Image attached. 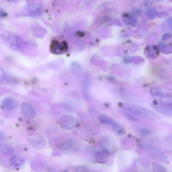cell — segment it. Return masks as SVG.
<instances>
[{"label": "cell", "mask_w": 172, "mask_h": 172, "mask_svg": "<svg viewBox=\"0 0 172 172\" xmlns=\"http://www.w3.org/2000/svg\"><path fill=\"white\" fill-rule=\"evenodd\" d=\"M121 106L124 110L144 119L154 121L158 118L157 115L153 112L142 106L127 103L122 104Z\"/></svg>", "instance_id": "cell-1"}, {"label": "cell", "mask_w": 172, "mask_h": 172, "mask_svg": "<svg viewBox=\"0 0 172 172\" xmlns=\"http://www.w3.org/2000/svg\"><path fill=\"white\" fill-rule=\"evenodd\" d=\"M2 37L8 47L13 51L21 50L26 45L25 42L18 35L12 32L5 31L2 34Z\"/></svg>", "instance_id": "cell-2"}, {"label": "cell", "mask_w": 172, "mask_h": 172, "mask_svg": "<svg viewBox=\"0 0 172 172\" xmlns=\"http://www.w3.org/2000/svg\"><path fill=\"white\" fill-rule=\"evenodd\" d=\"M63 153L68 154L77 152L80 148V144L74 140L68 139L62 143L59 148Z\"/></svg>", "instance_id": "cell-3"}, {"label": "cell", "mask_w": 172, "mask_h": 172, "mask_svg": "<svg viewBox=\"0 0 172 172\" xmlns=\"http://www.w3.org/2000/svg\"><path fill=\"white\" fill-rule=\"evenodd\" d=\"M145 149L147 153L155 159L162 162H165L167 161V155L158 147L148 146L146 147Z\"/></svg>", "instance_id": "cell-4"}, {"label": "cell", "mask_w": 172, "mask_h": 172, "mask_svg": "<svg viewBox=\"0 0 172 172\" xmlns=\"http://www.w3.org/2000/svg\"><path fill=\"white\" fill-rule=\"evenodd\" d=\"M29 143L34 148L41 149L45 146V142L41 136L37 134L32 133L27 137Z\"/></svg>", "instance_id": "cell-5"}, {"label": "cell", "mask_w": 172, "mask_h": 172, "mask_svg": "<svg viewBox=\"0 0 172 172\" xmlns=\"http://www.w3.org/2000/svg\"><path fill=\"white\" fill-rule=\"evenodd\" d=\"M77 123V120L70 115L63 116L60 119L61 126L64 130H70L74 128Z\"/></svg>", "instance_id": "cell-6"}, {"label": "cell", "mask_w": 172, "mask_h": 172, "mask_svg": "<svg viewBox=\"0 0 172 172\" xmlns=\"http://www.w3.org/2000/svg\"><path fill=\"white\" fill-rule=\"evenodd\" d=\"M21 110L23 115L27 118H33L35 115L34 108L28 103H23L21 106Z\"/></svg>", "instance_id": "cell-7"}, {"label": "cell", "mask_w": 172, "mask_h": 172, "mask_svg": "<svg viewBox=\"0 0 172 172\" xmlns=\"http://www.w3.org/2000/svg\"><path fill=\"white\" fill-rule=\"evenodd\" d=\"M109 152L107 150H103L102 151L98 152L95 154V160L101 164H105L108 162Z\"/></svg>", "instance_id": "cell-8"}, {"label": "cell", "mask_w": 172, "mask_h": 172, "mask_svg": "<svg viewBox=\"0 0 172 172\" xmlns=\"http://www.w3.org/2000/svg\"><path fill=\"white\" fill-rule=\"evenodd\" d=\"M3 104L7 109L9 110H13L17 108L18 102L16 99L12 98H5L3 101Z\"/></svg>", "instance_id": "cell-9"}, {"label": "cell", "mask_w": 172, "mask_h": 172, "mask_svg": "<svg viewBox=\"0 0 172 172\" xmlns=\"http://www.w3.org/2000/svg\"><path fill=\"white\" fill-rule=\"evenodd\" d=\"M160 102L161 105L172 108V97L171 94L162 95L160 98Z\"/></svg>", "instance_id": "cell-10"}, {"label": "cell", "mask_w": 172, "mask_h": 172, "mask_svg": "<svg viewBox=\"0 0 172 172\" xmlns=\"http://www.w3.org/2000/svg\"><path fill=\"white\" fill-rule=\"evenodd\" d=\"M154 107L155 110L160 113L166 116H172V108L166 107L162 105L158 106H155Z\"/></svg>", "instance_id": "cell-11"}, {"label": "cell", "mask_w": 172, "mask_h": 172, "mask_svg": "<svg viewBox=\"0 0 172 172\" xmlns=\"http://www.w3.org/2000/svg\"><path fill=\"white\" fill-rule=\"evenodd\" d=\"M14 152L13 147L9 144H0V152L5 155H10Z\"/></svg>", "instance_id": "cell-12"}, {"label": "cell", "mask_w": 172, "mask_h": 172, "mask_svg": "<svg viewBox=\"0 0 172 172\" xmlns=\"http://www.w3.org/2000/svg\"><path fill=\"white\" fill-rule=\"evenodd\" d=\"M10 161L13 165L19 166L21 165L24 162L22 158L18 156H14L10 158Z\"/></svg>", "instance_id": "cell-13"}, {"label": "cell", "mask_w": 172, "mask_h": 172, "mask_svg": "<svg viewBox=\"0 0 172 172\" xmlns=\"http://www.w3.org/2000/svg\"><path fill=\"white\" fill-rule=\"evenodd\" d=\"M135 127L136 131L143 135L148 136L151 133V130L146 127L140 126H135Z\"/></svg>", "instance_id": "cell-14"}, {"label": "cell", "mask_w": 172, "mask_h": 172, "mask_svg": "<svg viewBox=\"0 0 172 172\" xmlns=\"http://www.w3.org/2000/svg\"><path fill=\"white\" fill-rule=\"evenodd\" d=\"M67 171L69 172H87L88 169L86 166H79L76 167H71L67 169Z\"/></svg>", "instance_id": "cell-15"}, {"label": "cell", "mask_w": 172, "mask_h": 172, "mask_svg": "<svg viewBox=\"0 0 172 172\" xmlns=\"http://www.w3.org/2000/svg\"><path fill=\"white\" fill-rule=\"evenodd\" d=\"M99 121L102 123L106 125H111L113 123V121L110 117L106 115H101L99 116Z\"/></svg>", "instance_id": "cell-16"}, {"label": "cell", "mask_w": 172, "mask_h": 172, "mask_svg": "<svg viewBox=\"0 0 172 172\" xmlns=\"http://www.w3.org/2000/svg\"><path fill=\"white\" fill-rule=\"evenodd\" d=\"M112 128L115 132L118 134H121L124 132V129L120 124L116 122H113Z\"/></svg>", "instance_id": "cell-17"}, {"label": "cell", "mask_w": 172, "mask_h": 172, "mask_svg": "<svg viewBox=\"0 0 172 172\" xmlns=\"http://www.w3.org/2000/svg\"><path fill=\"white\" fill-rule=\"evenodd\" d=\"M156 14V10L154 8H149L146 10V15L147 17L151 19L154 18Z\"/></svg>", "instance_id": "cell-18"}, {"label": "cell", "mask_w": 172, "mask_h": 172, "mask_svg": "<svg viewBox=\"0 0 172 172\" xmlns=\"http://www.w3.org/2000/svg\"><path fill=\"white\" fill-rule=\"evenodd\" d=\"M108 144V141L107 138L105 137H102L100 138L99 141L100 145L103 150H107Z\"/></svg>", "instance_id": "cell-19"}, {"label": "cell", "mask_w": 172, "mask_h": 172, "mask_svg": "<svg viewBox=\"0 0 172 172\" xmlns=\"http://www.w3.org/2000/svg\"><path fill=\"white\" fill-rule=\"evenodd\" d=\"M150 93L153 96L158 97L162 95L163 92L162 90L158 87H154L151 89Z\"/></svg>", "instance_id": "cell-20"}, {"label": "cell", "mask_w": 172, "mask_h": 172, "mask_svg": "<svg viewBox=\"0 0 172 172\" xmlns=\"http://www.w3.org/2000/svg\"><path fill=\"white\" fill-rule=\"evenodd\" d=\"M123 112L124 114L127 118L130 120V121L134 122H138V119L133 115V114L127 111H123Z\"/></svg>", "instance_id": "cell-21"}, {"label": "cell", "mask_w": 172, "mask_h": 172, "mask_svg": "<svg viewBox=\"0 0 172 172\" xmlns=\"http://www.w3.org/2000/svg\"><path fill=\"white\" fill-rule=\"evenodd\" d=\"M127 24L129 25L135 27L137 24L138 21L136 19L133 17H130L127 19L125 20Z\"/></svg>", "instance_id": "cell-22"}, {"label": "cell", "mask_w": 172, "mask_h": 172, "mask_svg": "<svg viewBox=\"0 0 172 172\" xmlns=\"http://www.w3.org/2000/svg\"><path fill=\"white\" fill-rule=\"evenodd\" d=\"M154 171L156 172H168L167 169L165 166L159 165H156L154 168Z\"/></svg>", "instance_id": "cell-23"}, {"label": "cell", "mask_w": 172, "mask_h": 172, "mask_svg": "<svg viewBox=\"0 0 172 172\" xmlns=\"http://www.w3.org/2000/svg\"><path fill=\"white\" fill-rule=\"evenodd\" d=\"M5 78V73L4 71L2 68H0V84L4 81Z\"/></svg>", "instance_id": "cell-24"}, {"label": "cell", "mask_w": 172, "mask_h": 172, "mask_svg": "<svg viewBox=\"0 0 172 172\" xmlns=\"http://www.w3.org/2000/svg\"><path fill=\"white\" fill-rule=\"evenodd\" d=\"M63 152L59 148L58 149H56L54 150L52 153L53 155L54 156H61Z\"/></svg>", "instance_id": "cell-25"}, {"label": "cell", "mask_w": 172, "mask_h": 172, "mask_svg": "<svg viewBox=\"0 0 172 172\" xmlns=\"http://www.w3.org/2000/svg\"><path fill=\"white\" fill-rule=\"evenodd\" d=\"M7 13L3 10L0 9V18L7 17Z\"/></svg>", "instance_id": "cell-26"}, {"label": "cell", "mask_w": 172, "mask_h": 172, "mask_svg": "<svg viewBox=\"0 0 172 172\" xmlns=\"http://www.w3.org/2000/svg\"><path fill=\"white\" fill-rule=\"evenodd\" d=\"M171 36V33H167L163 35V39L164 40H166L168 39V38H170Z\"/></svg>", "instance_id": "cell-27"}, {"label": "cell", "mask_w": 172, "mask_h": 172, "mask_svg": "<svg viewBox=\"0 0 172 172\" xmlns=\"http://www.w3.org/2000/svg\"><path fill=\"white\" fill-rule=\"evenodd\" d=\"M156 15L158 17H165L167 15V13H157Z\"/></svg>", "instance_id": "cell-28"}, {"label": "cell", "mask_w": 172, "mask_h": 172, "mask_svg": "<svg viewBox=\"0 0 172 172\" xmlns=\"http://www.w3.org/2000/svg\"><path fill=\"white\" fill-rule=\"evenodd\" d=\"M7 1L10 2L14 3L18 1L19 0H7Z\"/></svg>", "instance_id": "cell-29"}, {"label": "cell", "mask_w": 172, "mask_h": 172, "mask_svg": "<svg viewBox=\"0 0 172 172\" xmlns=\"http://www.w3.org/2000/svg\"><path fill=\"white\" fill-rule=\"evenodd\" d=\"M3 138V136L1 133H0V141L2 140Z\"/></svg>", "instance_id": "cell-30"}, {"label": "cell", "mask_w": 172, "mask_h": 172, "mask_svg": "<svg viewBox=\"0 0 172 172\" xmlns=\"http://www.w3.org/2000/svg\"><path fill=\"white\" fill-rule=\"evenodd\" d=\"M153 104L155 105V106H156L158 104V103L157 101H154L153 102Z\"/></svg>", "instance_id": "cell-31"}, {"label": "cell", "mask_w": 172, "mask_h": 172, "mask_svg": "<svg viewBox=\"0 0 172 172\" xmlns=\"http://www.w3.org/2000/svg\"><path fill=\"white\" fill-rule=\"evenodd\" d=\"M153 1H156V0H153Z\"/></svg>", "instance_id": "cell-32"}]
</instances>
